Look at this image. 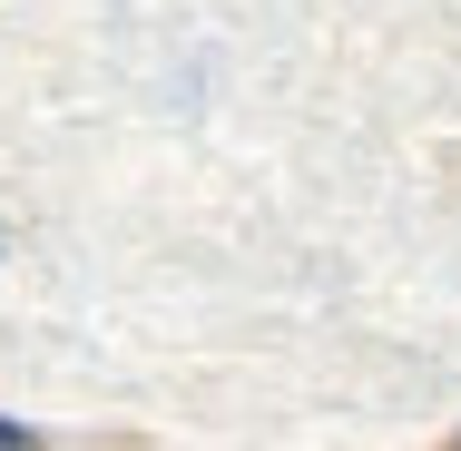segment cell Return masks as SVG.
Listing matches in <instances>:
<instances>
[{
	"label": "cell",
	"mask_w": 461,
	"mask_h": 451,
	"mask_svg": "<svg viewBox=\"0 0 461 451\" xmlns=\"http://www.w3.org/2000/svg\"><path fill=\"white\" fill-rule=\"evenodd\" d=\"M0 451H59V442H50V432H30V422H10V412H0Z\"/></svg>",
	"instance_id": "obj_1"
}]
</instances>
